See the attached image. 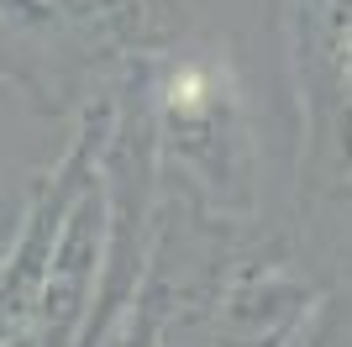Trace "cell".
<instances>
[{"mask_svg":"<svg viewBox=\"0 0 352 347\" xmlns=\"http://www.w3.org/2000/svg\"><path fill=\"white\" fill-rule=\"evenodd\" d=\"M121 90L142 121L158 195L221 227H252L258 137L226 48L184 32L168 48L126 63Z\"/></svg>","mask_w":352,"mask_h":347,"instance_id":"cell-1","label":"cell"},{"mask_svg":"<svg viewBox=\"0 0 352 347\" xmlns=\"http://www.w3.org/2000/svg\"><path fill=\"white\" fill-rule=\"evenodd\" d=\"M0 85L43 116H79L111 74L74 37L58 0H0Z\"/></svg>","mask_w":352,"mask_h":347,"instance_id":"cell-2","label":"cell"},{"mask_svg":"<svg viewBox=\"0 0 352 347\" xmlns=\"http://www.w3.org/2000/svg\"><path fill=\"white\" fill-rule=\"evenodd\" d=\"M58 11L111 79L190 32L179 0H58Z\"/></svg>","mask_w":352,"mask_h":347,"instance_id":"cell-3","label":"cell"}]
</instances>
